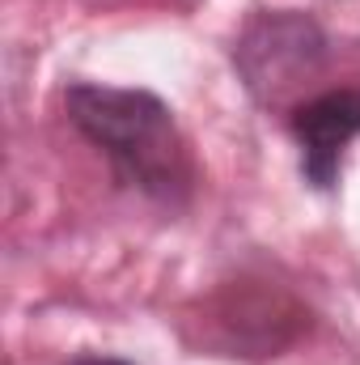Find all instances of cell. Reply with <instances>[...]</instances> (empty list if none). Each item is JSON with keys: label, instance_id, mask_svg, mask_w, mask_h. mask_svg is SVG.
<instances>
[{"label": "cell", "instance_id": "2", "mask_svg": "<svg viewBox=\"0 0 360 365\" xmlns=\"http://www.w3.org/2000/svg\"><path fill=\"white\" fill-rule=\"evenodd\" d=\"M309 331V306L263 276L221 280L182 314V340L212 357H280Z\"/></svg>", "mask_w": 360, "mask_h": 365}, {"label": "cell", "instance_id": "1", "mask_svg": "<svg viewBox=\"0 0 360 365\" xmlns=\"http://www.w3.org/2000/svg\"><path fill=\"white\" fill-rule=\"evenodd\" d=\"M68 123L115 166V179L162 208H186L195 195V158L174 110L149 90L73 81L64 90Z\"/></svg>", "mask_w": 360, "mask_h": 365}, {"label": "cell", "instance_id": "5", "mask_svg": "<svg viewBox=\"0 0 360 365\" xmlns=\"http://www.w3.org/2000/svg\"><path fill=\"white\" fill-rule=\"evenodd\" d=\"M73 365H132V361H119V357H81Z\"/></svg>", "mask_w": 360, "mask_h": 365}, {"label": "cell", "instance_id": "3", "mask_svg": "<svg viewBox=\"0 0 360 365\" xmlns=\"http://www.w3.org/2000/svg\"><path fill=\"white\" fill-rule=\"evenodd\" d=\"M322 64H327V34L314 17L297 9L255 13L233 43V68L259 106H284L301 90V81H309Z\"/></svg>", "mask_w": 360, "mask_h": 365}, {"label": "cell", "instance_id": "4", "mask_svg": "<svg viewBox=\"0 0 360 365\" xmlns=\"http://www.w3.org/2000/svg\"><path fill=\"white\" fill-rule=\"evenodd\" d=\"M288 136L301 153L309 187L331 191L344 170V149L360 136V86L327 90L288 106Z\"/></svg>", "mask_w": 360, "mask_h": 365}]
</instances>
